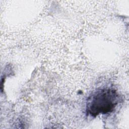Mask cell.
I'll use <instances>...</instances> for the list:
<instances>
[{
	"mask_svg": "<svg viewBox=\"0 0 129 129\" xmlns=\"http://www.w3.org/2000/svg\"><path fill=\"white\" fill-rule=\"evenodd\" d=\"M118 101L119 97L115 90L99 89L89 97L86 104V112L93 117L100 114L110 113L114 109Z\"/></svg>",
	"mask_w": 129,
	"mask_h": 129,
	"instance_id": "obj_1",
	"label": "cell"
}]
</instances>
